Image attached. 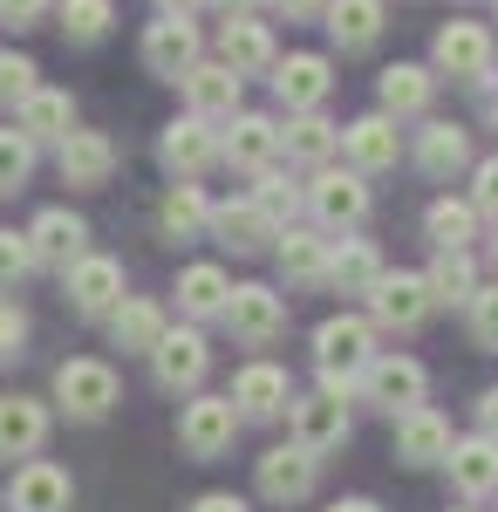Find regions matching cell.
I'll list each match as a JSON object with an SVG mask.
<instances>
[{
	"label": "cell",
	"instance_id": "cell-22",
	"mask_svg": "<svg viewBox=\"0 0 498 512\" xmlns=\"http://www.w3.org/2000/svg\"><path fill=\"white\" fill-rule=\"evenodd\" d=\"M232 130L219 137V158L239 164V171H273L280 158V123L273 117H226Z\"/></svg>",
	"mask_w": 498,
	"mask_h": 512
},
{
	"label": "cell",
	"instance_id": "cell-23",
	"mask_svg": "<svg viewBox=\"0 0 498 512\" xmlns=\"http://www.w3.org/2000/svg\"><path fill=\"white\" fill-rule=\"evenodd\" d=\"M260 492H267L273 506H294L314 492V451L301 444H273L267 458H260Z\"/></svg>",
	"mask_w": 498,
	"mask_h": 512
},
{
	"label": "cell",
	"instance_id": "cell-32",
	"mask_svg": "<svg viewBox=\"0 0 498 512\" xmlns=\"http://www.w3.org/2000/svg\"><path fill=\"white\" fill-rule=\"evenodd\" d=\"M376 280H383V253H376L369 239H342V246L328 253V287H342V294H376Z\"/></svg>",
	"mask_w": 498,
	"mask_h": 512
},
{
	"label": "cell",
	"instance_id": "cell-13",
	"mask_svg": "<svg viewBox=\"0 0 498 512\" xmlns=\"http://www.w3.org/2000/svg\"><path fill=\"white\" fill-rule=\"evenodd\" d=\"M192 62H198V28L185 21V14H164V21L144 28V69H151V76L178 82Z\"/></svg>",
	"mask_w": 498,
	"mask_h": 512
},
{
	"label": "cell",
	"instance_id": "cell-31",
	"mask_svg": "<svg viewBox=\"0 0 498 512\" xmlns=\"http://www.w3.org/2000/svg\"><path fill=\"white\" fill-rule=\"evenodd\" d=\"M157 226H164V239H198V233H212V198L198 192L192 178H178V185L164 192V205H157Z\"/></svg>",
	"mask_w": 498,
	"mask_h": 512
},
{
	"label": "cell",
	"instance_id": "cell-12",
	"mask_svg": "<svg viewBox=\"0 0 498 512\" xmlns=\"http://www.w3.org/2000/svg\"><path fill=\"white\" fill-rule=\"evenodd\" d=\"M219 62H226L232 76H260V69H273L280 62V48H273V28L267 21H253V14H232L226 28H219Z\"/></svg>",
	"mask_w": 498,
	"mask_h": 512
},
{
	"label": "cell",
	"instance_id": "cell-45",
	"mask_svg": "<svg viewBox=\"0 0 498 512\" xmlns=\"http://www.w3.org/2000/svg\"><path fill=\"white\" fill-rule=\"evenodd\" d=\"M28 267H35V246H28V233H0V287H14Z\"/></svg>",
	"mask_w": 498,
	"mask_h": 512
},
{
	"label": "cell",
	"instance_id": "cell-30",
	"mask_svg": "<svg viewBox=\"0 0 498 512\" xmlns=\"http://www.w3.org/2000/svg\"><path fill=\"white\" fill-rule=\"evenodd\" d=\"M212 233L226 239L232 253H260L267 239H280V226H273L253 198H239V205H212Z\"/></svg>",
	"mask_w": 498,
	"mask_h": 512
},
{
	"label": "cell",
	"instance_id": "cell-52",
	"mask_svg": "<svg viewBox=\"0 0 498 512\" xmlns=\"http://www.w3.org/2000/svg\"><path fill=\"white\" fill-rule=\"evenodd\" d=\"M157 7H164V14H185V21H192V14L205 7V0H157Z\"/></svg>",
	"mask_w": 498,
	"mask_h": 512
},
{
	"label": "cell",
	"instance_id": "cell-2",
	"mask_svg": "<svg viewBox=\"0 0 498 512\" xmlns=\"http://www.w3.org/2000/svg\"><path fill=\"white\" fill-rule=\"evenodd\" d=\"M55 403H62L69 417H82V424L110 417V410H116V369H110V362H96V355L62 362V369H55Z\"/></svg>",
	"mask_w": 498,
	"mask_h": 512
},
{
	"label": "cell",
	"instance_id": "cell-19",
	"mask_svg": "<svg viewBox=\"0 0 498 512\" xmlns=\"http://www.w3.org/2000/svg\"><path fill=\"white\" fill-rule=\"evenodd\" d=\"M287 369H273V362H246L239 376H232V410L239 417H287Z\"/></svg>",
	"mask_w": 498,
	"mask_h": 512
},
{
	"label": "cell",
	"instance_id": "cell-55",
	"mask_svg": "<svg viewBox=\"0 0 498 512\" xmlns=\"http://www.w3.org/2000/svg\"><path fill=\"white\" fill-rule=\"evenodd\" d=\"M492 260H498V239H492Z\"/></svg>",
	"mask_w": 498,
	"mask_h": 512
},
{
	"label": "cell",
	"instance_id": "cell-48",
	"mask_svg": "<svg viewBox=\"0 0 498 512\" xmlns=\"http://www.w3.org/2000/svg\"><path fill=\"white\" fill-rule=\"evenodd\" d=\"M41 14H48V0H0V21H14V28H35Z\"/></svg>",
	"mask_w": 498,
	"mask_h": 512
},
{
	"label": "cell",
	"instance_id": "cell-29",
	"mask_svg": "<svg viewBox=\"0 0 498 512\" xmlns=\"http://www.w3.org/2000/svg\"><path fill=\"white\" fill-rule=\"evenodd\" d=\"M376 96H383V117H423L430 96H437V76L417 69V62H396V69H383Z\"/></svg>",
	"mask_w": 498,
	"mask_h": 512
},
{
	"label": "cell",
	"instance_id": "cell-28",
	"mask_svg": "<svg viewBox=\"0 0 498 512\" xmlns=\"http://www.w3.org/2000/svg\"><path fill=\"white\" fill-rule=\"evenodd\" d=\"M444 465L464 499H485V492H498V437H464V444H451Z\"/></svg>",
	"mask_w": 498,
	"mask_h": 512
},
{
	"label": "cell",
	"instance_id": "cell-51",
	"mask_svg": "<svg viewBox=\"0 0 498 512\" xmlns=\"http://www.w3.org/2000/svg\"><path fill=\"white\" fill-rule=\"evenodd\" d=\"M273 7H280L287 21H301V14H321V0H273Z\"/></svg>",
	"mask_w": 498,
	"mask_h": 512
},
{
	"label": "cell",
	"instance_id": "cell-17",
	"mask_svg": "<svg viewBox=\"0 0 498 512\" xmlns=\"http://www.w3.org/2000/svg\"><path fill=\"white\" fill-rule=\"evenodd\" d=\"M328 89H335L328 55H287V62H273V96H280L294 117H301V110H321Z\"/></svg>",
	"mask_w": 498,
	"mask_h": 512
},
{
	"label": "cell",
	"instance_id": "cell-24",
	"mask_svg": "<svg viewBox=\"0 0 498 512\" xmlns=\"http://www.w3.org/2000/svg\"><path fill=\"white\" fill-rule=\"evenodd\" d=\"M48 444V403L41 396H0V458H35Z\"/></svg>",
	"mask_w": 498,
	"mask_h": 512
},
{
	"label": "cell",
	"instance_id": "cell-6",
	"mask_svg": "<svg viewBox=\"0 0 498 512\" xmlns=\"http://www.w3.org/2000/svg\"><path fill=\"white\" fill-rule=\"evenodd\" d=\"M232 437H239V410H232V396H192V403H185V417H178V444H185L192 458H219V451H232Z\"/></svg>",
	"mask_w": 498,
	"mask_h": 512
},
{
	"label": "cell",
	"instance_id": "cell-53",
	"mask_svg": "<svg viewBox=\"0 0 498 512\" xmlns=\"http://www.w3.org/2000/svg\"><path fill=\"white\" fill-rule=\"evenodd\" d=\"M328 512H383V506H376V499H335Z\"/></svg>",
	"mask_w": 498,
	"mask_h": 512
},
{
	"label": "cell",
	"instance_id": "cell-33",
	"mask_svg": "<svg viewBox=\"0 0 498 512\" xmlns=\"http://www.w3.org/2000/svg\"><path fill=\"white\" fill-rule=\"evenodd\" d=\"M328 253H335V246L321 233L287 226V233H280V274L294 280V287H321V280H328Z\"/></svg>",
	"mask_w": 498,
	"mask_h": 512
},
{
	"label": "cell",
	"instance_id": "cell-46",
	"mask_svg": "<svg viewBox=\"0 0 498 512\" xmlns=\"http://www.w3.org/2000/svg\"><path fill=\"white\" fill-rule=\"evenodd\" d=\"M471 205H478V219H498V158L478 164V185H471Z\"/></svg>",
	"mask_w": 498,
	"mask_h": 512
},
{
	"label": "cell",
	"instance_id": "cell-37",
	"mask_svg": "<svg viewBox=\"0 0 498 512\" xmlns=\"http://www.w3.org/2000/svg\"><path fill=\"white\" fill-rule=\"evenodd\" d=\"M430 287V308H464L471 294H478V267H471V253H437V267L423 274Z\"/></svg>",
	"mask_w": 498,
	"mask_h": 512
},
{
	"label": "cell",
	"instance_id": "cell-10",
	"mask_svg": "<svg viewBox=\"0 0 498 512\" xmlns=\"http://www.w3.org/2000/svg\"><path fill=\"white\" fill-rule=\"evenodd\" d=\"M369 315H376V328L410 335V328L430 321V287H423L417 274H383V280H376V294H369Z\"/></svg>",
	"mask_w": 498,
	"mask_h": 512
},
{
	"label": "cell",
	"instance_id": "cell-34",
	"mask_svg": "<svg viewBox=\"0 0 498 512\" xmlns=\"http://www.w3.org/2000/svg\"><path fill=\"white\" fill-rule=\"evenodd\" d=\"M321 14L342 48H376V35H383V0H321Z\"/></svg>",
	"mask_w": 498,
	"mask_h": 512
},
{
	"label": "cell",
	"instance_id": "cell-16",
	"mask_svg": "<svg viewBox=\"0 0 498 512\" xmlns=\"http://www.w3.org/2000/svg\"><path fill=\"white\" fill-rule=\"evenodd\" d=\"M69 499H76V485H69L62 465H48V458H28L14 472V485H7V506L14 512H69Z\"/></svg>",
	"mask_w": 498,
	"mask_h": 512
},
{
	"label": "cell",
	"instance_id": "cell-15",
	"mask_svg": "<svg viewBox=\"0 0 498 512\" xmlns=\"http://www.w3.org/2000/svg\"><path fill=\"white\" fill-rule=\"evenodd\" d=\"M55 164H62V185L96 192V185H110V178H116V144L103 137V130H69Z\"/></svg>",
	"mask_w": 498,
	"mask_h": 512
},
{
	"label": "cell",
	"instance_id": "cell-36",
	"mask_svg": "<svg viewBox=\"0 0 498 512\" xmlns=\"http://www.w3.org/2000/svg\"><path fill=\"white\" fill-rule=\"evenodd\" d=\"M417 164L430 171V178H451V171H464V164H471V137H464L458 123H423Z\"/></svg>",
	"mask_w": 498,
	"mask_h": 512
},
{
	"label": "cell",
	"instance_id": "cell-7",
	"mask_svg": "<svg viewBox=\"0 0 498 512\" xmlns=\"http://www.w3.org/2000/svg\"><path fill=\"white\" fill-rule=\"evenodd\" d=\"M430 62H437L444 76H458V82H485L492 76V28H485V21H451V28H437Z\"/></svg>",
	"mask_w": 498,
	"mask_h": 512
},
{
	"label": "cell",
	"instance_id": "cell-43",
	"mask_svg": "<svg viewBox=\"0 0 498 512\" xmlns=\"http://www.w3.org/2000/svg\"><path fill=\"white\" fill-rule=\"evenodd\" d=\"M35 89H41V69L28 62V55H0V103H14V110H21Z\"/></svg>",
	"mask_w": 498,
	"mask_h": 512
},
{
	"label": "cell",
	"instance_id": "cell-50",
	"mask_svg": "<svg viewBox=\"0 0 498 512\" xmlns=\"http://www.w3.org/2000/svg\"><path fill=\"white\" fill-rule=\"evenodd\" d=\"M478 424H485V437H498V390L478 396Z\"/></svg>",
	"mask_w": 498,
	"mask_h": 512
},
{
	"label": "cell",
	"instance_id": "cell-18",
	"mask_svg": "<svg viewBox=\"0 0 498 512\" xmlns=\"http://www.w3.org/2000/svg\"><path fill=\"white\" fill-rule=\"evenodd\" d=\"M342 151H348V164H355L362 178H369V171H389V164L403 158L396 117H383V110H376V117H355V123L342 130Z\"/></svg>",
	"mask_w": 498,
	"mask_h": 512
},
{
	"label": "cell",
	"instance_id": "cell-27",
	"mask_svg": "<svg viewBox=\"0 0 498 512\" xmlns=\"http://www.w3.org/2000/svg\"><path fill=\"white\" fill-rule=\"evenodd\" d=\"M110 335H116V349L151 355L157 342H164V308L144 301V294H123V301L110 308Z\"/></svg>",
	"mask_w": 498,
	"mask_h": 512
},
{
	"label": "cell",
	"instance_id": "cell-35",
	"mask_svg": "<svg viewBox=\"0 0 498 512\" xmlns=\"http://www.w3.org/2000/svg\"><path fill=\"white\" fill-rule=\"evenodd\" d=\"M423 233L437 239V253H471V239H478V205H471V198H437V205L423 212Z\"/></svg>",
	"mask_w": 498,
	"mask_h": 512
},
{
	"label": "cell",
	"instance_id": "cell-49",
	"mask_svg": "<svg viewBox=\"0 0 498 512\" xmlns=\"http://www.w3.org/2000/svg\"><path fill=\"white\" fill-rule=\"evenodd\" d=\"M192 512H246V499H232V492H205Z\"/></svg>",
	"mask_w": 498,
	"mask_h": 512
},
{
	"label": "cell",
	"instance_id": "cell-1",
	"mask_svg": "<svg viewBox=\"0 0 498 512\" xmlns=\"http://www.w3.org/2000/svg\"><path fill=\"white\" fill-rule=\"evenodd\" d=\"M376 362V321L369 315H328L314 328V369L335 396L355 390V376Z\"/></svg>",
	"mask_w": 498,
	"mask_h": 512
},
{
	"label": "cell",
	"instance_id": "cell-44",
	"mask_svg": "<svg viewBox=\"0 0 498 512\" xmlns=\"http://www.w3.org/2000/svg\"><path fill=\"white\" fill-rule=\"evenodd\" d=\"M464 308H471V342H478V349H498V280L478 287Z\"/></svg>",
	"mask_w": 498,
	"mask_h": 512
},
{
	"label": "cell",
	"instance_id": "cell-11",
	"mask_svg": "<svg viewBox=\"0 0 498 512\" xmlns=\"http://www.w3.org/2000/svg\"><path fill=\"white\" fill-rule=\"evenodd\" d=\"M157 158L171 164V178H205L212 164H219V137H212V123L205 117H185V123H171L164 137H157Z\"/></svg>",
	"mask_w": 498,
	"mask_h": 512
},
{
	"label": "cell",
	"instance_id": "cell-25",
	"mask_svg": "<svg viewBox=\"0 0 498 512\" xmlns=\"http://www.w3.org/2000/svg\"><path fill=\"white\" fill-rule=\"evenodd\" d=\"M62 280H69V301H76L82 315H110L116 301H123V267L103 260V253H82Z\"/></svg>",
	"mask_w": 498,
	"mask_h": 512
},
{
	"label": "cell",
	"instance_id": "cell-9",
	"mask_svg": "<svg viewBox=\"0 0 498 512\" xmlns=\"http://www.w3.org/2000/svg\"><path fill=\"white\" fill-rule=\"evenodd\" d=\"M151 369H157V390H198L205 383V369H212V349H205V335L198 328H164V342L151 349Z\"/></svg>",
	"mask_w": 498,
	"mask_h": 512
},
{
	"label": "cell",
	"instance_id": "cell-42",
	"mask_svg": "<svg viewBox=\"0 0 498 512\" xmlns=\"http://www.w3.org/2000/svg\"><path fill=\"white\" fill-rule=\"evenodd\" d=\"M253 205H260L273 226H280V219H294V212L307 205V192L294 185V178H280V171H260V192H253Z\"/></svg>",
	"mask_w": 498,
	"mask_h": 512
},
{
	"label": "cell",
	"instance_id": "cell-21",
	"mask_svg": "<svg viewBox=\"0 0 498 512\" xmlns=\"http://www.w3.org/2000/svg\"><path fill=\"white\" fill-rule=\"evenodd\" d=\"M185 103H192V117L219 123V117H239V76H232L226 62H192L185 69Z\"/></svg>",
	"mask_w": 498,
	"mask_h": 512
},
{
	"label": "cell",
	"instance_id": "cell-5",
	"mask_svg": "<svg viewBox=\"0 0 498 512\" xmlns=\"http://www.w3.org/2000/svg\"><path fill=\"white\" fill-rule=\"evenodd\" d=\"M307 212H314L328 233L362 226V219H369V185H362V171H321V178L307 185Z\"/></svg>",
	"mask_w": 498,
	"mask_h": 512
},
{
	"label": "cell",
	"instance_id": "cell-3",
	"mask_svg": "<svg viewBox=\"0 0 498 512\" xmlns=\"http://www.w3.org/2000/svg\"><path fill=\"white\" fill-rule=\"evenodd\" d=\"M362 396L376 403V410H389V417H403V410H417L423 403V390H430V376H423V362L417 355H376L362 376Z\"/></svg>",
	"mask_w": 498,
	"mask_h": 512
},
{
	"label": "cell",
	"instance_id": "cell-4",
	"mask_svg": "<svg viewBox=\"0 0 498 512\" xmlns=\"http://www.w3.org/2000/svg\"><path fill=\"white\" fill-rule=\"evenodd\" d=\"M232 342H246V349H267L273 335H287V301L273 294V287H232L226 294V315Z\"/></svg>",
	"mask_w": 498,
	"mask_h": 512
},
{
	"label": "cell",
	"instance_id": "cell-38",
	"mask_svg": "<svg viewBox=\"0 0 498 512\" xmlns=\"http://www.w3.org/2000/svg\"><path fill=\"white\" fill-rule=\"evenodd\" d=\"M335 144H342V130L321 117V110H301V117L280 130V151H287V158H301V164H321Z\"/></svg>",
	"mask_w": 498,
	"mask_h": 512
},
{
	"label": "cell",
	"instance_id": "cell-14",
	"mask_svg": "<svg viewBox=\"0 0 498 512\" xmlns=\"http://www.w3.org/2000/svg\"><path fill=\"white\" fill-rule=\"evenodd\" d=\"M28 246H35V260H41V267H62V274H69L82 253H89V226H82L76 212L48 205L35 226H28Z\"/></svg>",
	"mask_w": 498,
	"mask_h": 512
},
{
	"label": "cell",
	"instance_id": "cell-41",
	"mask_svg": "<svg viewBox=\"0 0 498 512\" xmlns=\"http://www.w3.org/2000/svg\"><path fill=\"white\" fill-rule=\"evenodd\" d=\"M28 178H35V144H28V137L7 123V130H0V198L21 192Z\"/></svg>",
	"mask_w": 498,
	"mask_h": 512
},
{
	"label": "cell",
	"instance_id": "cell-26",
	"mask_svg": "<svg viewBox=\"0 0 498 512\" xmlns=\"http://www.w3.org/2000/svg\"><path fill=\"white\" fill-rule=\"evenodd\" d=\"M14 130H21L28 144H62V137L76 130V96H69V89H35V96L14 110Z\"/></svg>",
	"mask_w": 498,
	"mask_h": 512
},
{
	"label": "cell",
	"instance_id": "cell-8",
	"mask_svg": "<svg viewBox=\"0 0 498 512\" xmlns=\"http://www.w3.org/2000/svg\"><path fill=\"white\" fill-rule=\"evenodd\" d=\"M287 417H294V444L301 451H335L348 437V396H335V390H321V396H294L287 403Z\"/></svg>",
	"mask_w": 498,
	"mask_h": 512
},
{
	"label": "cell",
	"instance_id": "cell-40",
	"mask_svg": "<svg viewBox=\"0 0 498 512\" xmlns=\"http://www.w3.org/2000/svg\"><path fill=\"white\" fill-rule=\"evenodd\" d=\"M110 21H116L110 0H62V35L69 41H103Z\"/></svg>",
	"mask_w": 498,
	"mask_h": 512
},
{
	"label": "cell",
	"instance_id": "cell-47",
	"mask_svg": "<svg viewBox=\"0 0 498 512\" xmlns=\"http://www.w3.org/2000/svg\"><path fill=\"white\" fill-rule=\"evenodd\" d=\"M21 342H28V315L14 301H0V355H21Z\"/></svg>",
	"mask_w": 498,
	"mask_h": 512
},
{
	"label": "cell",
	"instance_id": "cell-39",
	"mask_svg": "<svg viewBox=\"0 0 498 512\" xmlns=\"http://www.w3.org/2000/svg\"><path fill=\"white\" fill-rule=\"evenodd\" d=\"M226 294H232V280L219 267H205V260L178 274V308L185 315H226Z\"/></svg>",
	"mask_w": 498,
	"mask_h": 512
},
{
	"label": "cell",
	"instance_id": "cell-20",
	"mask_svg": "<svg viewBox=\"0 0 498 512\" xmlns=\"http://www.w3.org/2000/svg\"><path fill=\"white\" fill-rule=\"evenodd\" d=\"M396 458H403V465H444V458H451V424H444L430 403L403 410V417H396Z\"/></svg>",
	"mask_w": 498,
	"mask_h": 512
},
{
	"label": "cell",
	"instance_id": "cell-54",
	"mask_svg": "<svg viewBox=\"0 0 498 512\" xmlns=\"http://www.w3.org/2000/svg\"><path fill=\"white\" fill-rule=\"evenodd\" d=\"M219 7H226V14H246V7H253V0H219Z\"/></svg>",
	"mask_w": 498,
	"mask_h": 512
}]
</instances>
